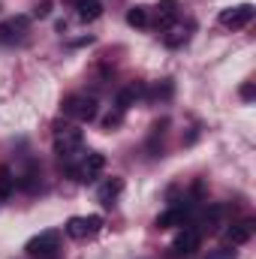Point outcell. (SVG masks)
<instances>
[{"label": "cell", "instance_id": "cell-1", "mask_svg": "<svg viewBox=\"0 0 256 259\" xmlns=\"http://www.w3.org/2000/svg\"><path fill=\"white\" fill-rule=\"evenodd\" d=\"M84 145V133L72 124H55V154L61 160H72Z\"/></svg>", "mask_w": 256, "mask_h": 259}, {"label": "cell", "instance_id": "cell-2", "mask_svg": "<svg viewBox=\"0 0 256 259\" xmlns=\"http://www.w3.org/2000/svg\"><path fill=\"white\" fill-rule=\"evenodd\" d=\"M61 112H64L66 118L78 121V124H91L100 109H97V100L94 97H88V94H69L64 103H61Z\"/></svg>", "mask_w": 256, "mask_h": 259}, {"label": "cell", "instance_id": "cell-3", "mask_svg": "<svg viewBox=\"0 0 256 259\" xmlns=\"http://www.w3.org/2000/svg\"><path fill=\"white\" fill-rule=\"evenodd\" d=\"M58 244H61V232L58 229H46V232H39V235H33L30 241H27V253L36 259H52L58 253Z\"/></svg>", "mask_w": 256, "mask_h": 259}, {"label": "cell", "instance_id": "cell-4", "mask_svg": "<svg viewBox=\"0 0 256 259\" xmlns=\"http://www.w3.org/2000/svg\"><path fill=\"white\" fill-rule=\"evenodd\" d=\"M253 15H256L253 3H238V6H229V9L220 12V24L229 27V30H241L253 21Z\"/></svg>", "mask_w": 256, "mask_h": 259}, {"label": "cell", "instance_id": "cell-5", "mask_svg": "<svg viewBox=\"0 0 256 259\" xmlns=\"http://www.w3.org/2000/svg\"><path fill=\"white\" fill-rule=\"evenodd\" d=\"M103 169H106V157H103L100 151H91V154L81 160V166L72 169V175H75V181L91 184V181H97V178L103 175Z\"/></svg>", "mask_w": 256, "mask_h": 259}, {"label": "cell", "instance_id": "cell-6", "mask_svg": "<svg viewBox=\"0 0 256 259\" xmlns=\"http://www.w3.org/2000/svg\"><path fill=\"white\" fill-rule=\"evenodd\" d=\"M27 30H30V15H12L0 21V42H21Z\"/></svg>", "mask_w": 256, "mask_h": 259}, {"label": "cell", "instance_id": "cell-7", "mask_svg": "<svg viewBox=\"0 0 256 259\" xmlns=\"http://www.w3.org/2000/svg\"><path fill=\"white\" fill-rule=\"evenodd\" d=\"M187 217H190V208H187V205H172V208H166V211L154 220V226H157V229H175V226H184Z\"/></svg>", "mask_w": 256, "mask_h": 259}, {"label": "cell", "instance_id": "cell-8", "mask_svg": "<svg viewBox=\"0 0 256 259\" xmlns=\"http://www.w3.org/2000/svg\"><path fill=\"white\" fill-rule=\"evenodd\" d=\"M199 232L196 229H181L178 235H175V241H172V250H175V256H193L196 250H199Z\"/></svg>", "mask_w": 256, "mask_h": 259}, {"label": "cell", "instance_id": "cell-9", "mask_svg": "<svg viewBox=\"0 0 256 259\" xmlns=\"http://www.w3.org/2000/svg\"><path fill=\"white\" fill-rule=\"evenodd\" d=\"M142 97H148L145 84H139V81H130V84H124V88L118 91V97H115V106H118V112H127L130 106H136V100H142Z\"/></svg>", "mask_w": 256, "mask_h": 259}, {"label": "cell", "instance_id": "cell-10", "mask_svg": "<svg viewBox=\"0 0 256 259\" xmlns=\"http://www.w3.org/2000/svg\"><path fill=\"white\" fill-rule=\"evenodd\" d=\"M250 238H253V220H238V223H232V226L226 229V241H229L232 247L247 244Z\"/></svg>", "mask_w": 256, "mask_h": 259}, {"label": "cell", "instance_id": "cell-11", "mask_svg": "<svg viewBox=\"0 0 256 259\" xmlns=\"http://www.w3.org/2000/svg\"><path fill=\"white\" fill-rule=\"evenodd\" d=\"M66 3L75 6V15H78L81 21H97V18L103 15V3H100V0H66Z\"/></svg>", "mask_w": 256, "mask_h": 259}, {"label": "cell", "instance_id": "cell-12", "mask_svg": "<svg viewBox=\"0 0 256 259\" xmlns=\"http://www.w3.org/2000/svg\"><path fill=\"white\" fill-rule=\"evenodd\" d=\"M121 193H124V178H109V181H103L100 190H97V196H100L103 205H112Z\"/></svg>", "mask_w": 256, "mask_h": 259}, {"label": "cell", "instance_id": "cell-13", "mask_svg": "<svg viewBox=\"0 0 256 259\" xmlns=\"http://www.w3.org/2000/svg\"><path fill=\"white\" fill-rule=\"evenodd\" d=\"M178 18V0H160L157 3V27H169Z\"/></svg>", "mask_w": 256, "mask_h": 259}, {"label": "cell", "instance_id": "cell-14", "mask_svg": "<svg viewBox=\"0 0 256 259\" xmlns=\"http://www.w3.org/2000/svg\"><path fill=\"white\" fill-rule=\"evenodd\" d=\"M127 24L130 27H148V24H151L148 6H133V9L127 12Z\"/></svg>", "mask_w": 256, "mask_h": 259}, {"label": "cell", "instance_id": "cell-15", "mask_svg": "<svg viewBox=\"0 0 256 259\" xmlns=\"http://www.w3.org/2000/svg\"><path fill=\"white\" fill-rule=\"evenodd\" d=\"M64 232L69 235V238H88V226H84V217H69L66 220V226H64Z\"/></svg>", "mask_w": 256, "mask_h": 259}, {"label": "cell", "instance_id": "cell-16", "mask_svg": "<svg viewBox=\"0 0 256 259\" xmlns=\"http://www.w3.org/2000/svg\"><path fill=\"white\" fill-rule=\"evenodd\" d=\"M15 190V175L9 166H0V199H9Z\"/></svg>", "mask_w": 256, "mask_h": 259}, {"label": "cell", "instance_id": "cell-17", "mask_svg": "<svg viewBox=\"0 0 256 259\" xmlns=\"http://www.w3.org/2000/svg\"><path fill=\"white\" fill-rule=\"evenodd\" d=\"M184 39H187V27H184V24H169V27H166V46L175 49V46H181Z\"/></svg>", "mask_w": 256, "mask_h": 259}, {"label": "cell", "instance_id": "cell-18", "mask_svg": "<svg viewBox=\"0 0 256 259\" xmlns=\"http://www.w3.org/2000/svg\"><path fill=\"white\" fill-rule=\"evenodd\" d=\"M205 259H238V250L229 244V247H217V250H208Z\"/></svg>", "mask_w": 256, "mask_h": 259}, {"label": "cell", "instance_id": "cell-19", "mask_svg": "<svg viewBox=\"0 0 256 259\" xmlns=\"http://www.w3.org/2000/svg\"><path fill=\"white\" fill-rule=\"evenodd\" d=\"M84 226H88V238H91V235H97L103 229V217L100 214H91V217H84Z\"/></svg>", "mask_w": 256, "mask_h": 259}, {"label": "cell", "instance_id": "cell-20", "mask_svg": "<svg viewBox=\"0 0 256 259\" xmlns=\"http://www.w3.org/2000/svg\"><path fill=\"white\" fill-rule=\"evenodd\" d=\"M256 97V91H253V84L247 81V84H241V100H253Z\"/></svg>", "mask_w": 256, "mask_h": 259}, {"label": "cell", "instance_id": "cell-21", "mask_svg": "<svg viewBox=\"0 0 256 259\" xmlns=\"http://www.w3.org/2000/svg\"><path fill=\"white\" fill-rule=\"evenodd\" d=\"M52 259H55V256H52Z\"/></svg>", "mask_w": 256, "mask_h": 259}]
</instances>
